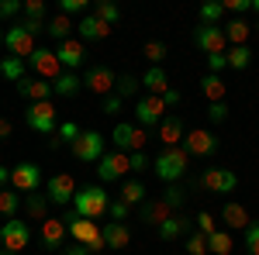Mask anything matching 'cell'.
<instances>
[{
    "label": "cell",
    "mask_w": 259,
    "mask_h": 255,
    "mask_svg": "<svg viewBox=\"0 0 259 255\" xmlns=\"http://www.w3.org/2000/svg\"><path fill=\"white\" fill-rule=\"evenodd\" d=\"M0 248H4V245H0Z\"/></svg>",
    "instance_id": "64"
},
{
    "label": "cell",
    "mask_w": 259,
    "mask_h": 255,
    "mask_svg": "<svg viewBox=\"0 0 259 255\" xmlns=\"http://www.w3.org/2000/svg\"><path fill=\"white\" fill-rule=\"evenodd\" d=\"M4 35H7V31H4V28H0V48H4Z\"/></svg>",
    "instance_id": "60"
},
{
    "label": "cell",
    "mask_w": 259,
    "mask_h": 255,
    "mask_svg": "<svg viewBox=\"0 0 259 255\" xmlns=\"http://www.w3.org/2000/svg\"><path fill=\"white\" fill-rule=\"evenodd\" d=\"M207 118L214 121V124H221V121L228 118V104L221 100V104H207Z\"/></svg>",
    "instance_id": "50"
},
{
    "label": "cell",
    "mask_w": 259,
    "mask_h": 255,
    "mask_svg": "<svg viewBox=\"0 0 259 255\" xmlns=\"http://www.w3.org/2000/svg\"><path fill=\"white\" fill-rule=\"evenodd\" d=\"M225 28V38H228V45H245L249 41V35H252V24L242 18H232L228 24H221Z\"/></svg>",
    "instance_id": "29"
},
{
    "label": "cell",
    "mask_w": 259,
    "mask_h": 255,
    "mask_svg": "<svg viewBox=\"0 0 259 255\" xmlns=\"http://www.w3.org/2000/svg\"><path fill=\"white\" fill-rule=\"evenodd\" d=\"M104 241H107V248H128V241H132V231L118 224V221H107L104 224Z\"/></svg>",
    "instance_id": "28"
},
{
    "label": "cell",
    "mask_w": 259,
    "mask_h": 255,
    "mask_svg": "<svg viewBox=\"0 0 259 255\" xmlns=\"http://www.w3.org/2000/svg\"><path fill=\"white\" fill-rule=\"evenodd\" d=\"M232 248H235V241H232V231H228V228H218L214 235L207 238V252H214V255H232Z\"/></svg>",
    "instance_id": "33"
},
{
    "label": "cell",
    "mask_w": 259,
    "mask_h": 255,
    "mask_svg": "<svg viewBox=\"0 0 259 255\" xmlns=\"http://www.w3.org/2000/svg\"><path fill=\"white\" fill-rule=\"evenodd\" d=\"M24 124H28L31 131H38V135H52V131H56V107H52V100L28 104V111H24Z\"/></svg>",
    "instance_id": "7"
},
{
    "label": "cell",
    "mask_w": 259,
    "mask_h": 255,
    "mask_svg": "<svg viewBox=\"0 0 259 255\" xmlns=\"http://www.w3.org/2000/svg\"><path fill=\"white\" fill-rule=\"evenodd\" d=\"M183 196H187V193H183V186H180V183H169V186L162 190V200H166L173 211H180V207H183Z\"/></svg>",
    "instance_id": "45"
},
{
    "label": "cell",
    "mask_w": 259,
    "mask_h": 255,
    "mask_svg": "<svg viewBox=\"0 0 259 255\" xmlns=\"http://www.w3.org/2000/svg\"><path fill=\"white\" fill-rule=\"evenodd\" d=\"M73 28H76V24L66 18V14H56V18L45 24V31H49L56 41H69V38H73Z\"/></svg>",
    "instance_id": "32"
},
{
    "label": "cell",
    "mask_w": 259,
    "mask_h": 255,
    "mask_svg": "<svg viewBox=\"0 0 259 255\" xmlns=\"http://www.w3.org/2000/svg\"><path fill=\"white\" fill-rule=\"evenodd\" d=\"M225 59H228V69H249V62H252V48H249V45H228Z\"/></svg>",
    "instance_id": "34"
},
{
    "label": "cell",
    "mask_w": 259,
    "mask_h": 255,
    "mask_svg": "<svg viewBox=\"0 0 259 255\" xmlns=\"http://www.w3.org/2000/svg\"><path fill=\"white\" fill-rule=\"evenodd\" d=\"M166 100L162 97H142L135 104V121H139V128H159L162 121H166Z\"/></svg>",
    "instance_id": "12"
},
{
    "label": "cell",
    "mask_w": 259,
    "mask_h": 255,
    "mask_svg": "<svg viewBox=\"0 0 259 255\" xmlns=\"http://www.w3.org/2000/svg\"><path fill=\"white\" fill-rule=\"evenodd\" d=\"M18 207H21V200H18V193H14V186H4V190H0V214L11 221V217L18 214Z\"/></svg>",
    "instance_id": "40"
},
{
    "label": "cell",
    "mask_w": 259,
    "mask_h": 255,
    "mask_svg": "<svg viewBox=\"0 0 259 255\" xmlns=\"http://www.w3.org/2000/svg\"><path fill=\"white\" fill-rule=\"evenodd\" d=\"M156 131H159V141L166 148H177V145H183V138H187V128H183V121L177 114H166V121H162Z\"/></svg>",
    "instance_id": "22"
},
{
    "label": "cell",
    "mask_w": 259,
    "mask_h": 255,
    "mask_svg": "<svg viewBox=\"0 0 259 255\" xmlns=\"http://www.w3.org/2000/svg\"><path fill=\"white\" fill-rule=\"evenodd\" d=\"M221 221H225V228L228 231H245L252 221H249V211L242 207L239 200H228L225 207H221Z\"/></svg>",
    "instance_id": "24"
},
{
    "label": "cell",
    "mask_w": 259,
    "mask_h": 255,
    "mask_svg": "<svg viewBox=\"0 0 259 255\" xmlns=\"http://www.w3.org/2000/svg\"><path fill=\"white\" fill-rule=\"evenodd\" d=\"M149 169V156L145 152H132V173H145Z\"/></svg>",
    "instance_id": "52"
},
{
    "label": "cell",
    "mask_w": 259,
    "mask_h": 255,
    "mask_svg": "<svg viewBox=\"0 0 259 255\" xmlns=\"http://www.w3.org/2000/svg\"><path fill=\"white\" fill-rule=\"evenodd\" d=\"M28 66L35 69V76H38V79H52V83L66 73V69H62V62H59V56H56V48H41V45L31 52Z\"/></svg>",
    "instance_id": "8"
},
{
    "label": "cell",
    "mask_w": 259,
    "mask_h": 255,
    "mask_svg": "<svg viewBox=\"0 0 259 255\" xmlns=\"http://www.w3.org/2000/svg\"><path fill=\"white\" fill-rule=\"evenodd\" d=\"M111 141H114V148L118 152H142L145 148V141H149V131L139 128V124H132V121H118L114 124V131H111Z\"/></svg>",
    "instance_id": "4"
},
{
    "label": "cell",
    "mask_w": 259,
    "mask_h": 255,
    "mask_svg": "<svg viewBox=\"0 0 259 255\" xmlns=\"http://www.w3.org/2000/svg\"><path fill=\"white\" fill-rule=\"evenodd\" d=\"M142 86L149 90V97H162V93L169 90V76H166V69H162V66H149L145 76H142Z\"/></svg>",
    "instance_id": "26"
},
{
    "label": "cell",
    "mask_w": 259,
    "mask_h": 255,
    "mask_svg": "<svg viewBox=\"0 0 259 255\" xmlns=\"http://www.w3.org/2000/svg\"><path fill=\"white\" fill-rule=\"evenodd\" d=\"M245 255H259V224L245 228Z\"/></svg>",
    "instance_id": "47"
},
{
    "label": "cell",
    "mask_w": 259,
    "mask_h": 255,
    "mask_svg": "<svg viewBox=\"0 0 259 255\" xmlns=\"http://www.w3.org/2000/svg\"><path fill=\"white\" fill-rule=\"evenodd\" d=\"M107 214H111V221H118V224H124V217L132 214V207H128L124 200H111V211H107Z\"/></svg>",
    "instance_id": "49"
},
{
    "label": "cell",
    "mask_w": 259,
    "mask_h": 255,
    "mask_svg": "<svg viewBox=\"0 0 259 255\" xmlns=\"http://www.w3.org/2000/svg\"><path fill=\"white\" fill-rule=\"evenodd\" d=\"M45 196H49V203H73V196H76V179L69 176V173H56V176L45 183Z\"/></svg>",
    "instance_id": "15"
},
{
    "label": "cell",
    "mask_w": 259,
    "mask_h": 255,
    "mask_svg": "<svg viewBox=\"0 0 259 255\" xmlns=\"http://www.w3.org/2000/svg\"><path fill=\"white\" fill-rule=\"evenodd\" d=\"M200 186L211 190V193H232V190L239 186V176H235L232 169H225V166H211V169L200 176Z\"/></svg>",
    "instance_id": "16"
},
{
    "label": "cell",
    "mask_w": 259,
    "mask_h": 255,
    "mask_svg": "<svg viewBox=\"0 0 259 255\" xmlns=\"http://www.w3.org/2000/svg\"><path fill=\"white\" fill-rule=\"evenodd\" d=\"M183 255H211L207 252V238L200 235V231L187 235V241H183Z\"/></svg>",
    "instance_id": "41"
},
{
    "label": "cell",
    "mask_w": 259,
    "mask_h": 255,
    "mask_svg": "<svg viewBox=\"0 0 259 255\" xmlns=\"http://www.w3.org/2000/svg\"><path fill=\"white\" fill-rule=\"evenodd\" d=\"M76 138H80V128H76V124H73V121H66V124H59V138H56V141H52V148H59L62 141H69V145H73V141H76Z\"/></svg>",
    "instance_id": "46"
},
{
    "label": "cell",
    "mask_w": 259,
    "mask_h": 255,
    "mask_svg": "<svg viewBox=\"0 0 259 255\" xmlns=\"http://www.w3.org/2000/svg\"><path fill=\"white\" fill-rule=\"evenodd\" d=\"M173 255H183V252H173Z\"/></svg>",
    "instance_id": "63"
},
{
    "label": "cell",
    "mask_w": 259,
    "mask_h": 255,
    "mask_svg": "<svg viewBox=\"0 0 259 255\" xmlns=\"http://www.w3.org/2000/svg\"><path fill=\"white\" fill-rule=\"evenodd\" d=\"M162 100H166V107H177V104H180V90H173V86H169V90L162 93Z\"/></svg>",
    "instance_id": "57"
},
{
    "label": "cell",
    "mask_w": 259,
    "mask_h": 255,
    "mask_svg": "<svg viewBox=\"0 0 259 255\" xmlns=\"http://www.w3.org/2000/svg\"><path fill=\"white\" fill-rule=\"evenodd\" d=\"M38 183H41V166H35V162H21L11 169V186L21 193H38Z\"/></svg>",
    "instance_id": "17"
},
{
    "label": "cell",
    "mask_w": 259,
    "mask_h": 255,
    "mask_svg": "<svg viewBox=\"0 0 259 255\" xmlns=\"http://www.w3.org/2000/svg\"><path fill=\"white\" fill-rule=\"evenodd\" d=\"M76 31H80V41H104L107 35H111V24H104L100 18L87 14V18L76 24Z\"/></svg>",
    "instance_id": "25"
},
{
    "label": "cell",
    "mask_w": 259,
    "mask_h": 255,
    "mask_svg": "<svg viewBox=\"0 0 259 255\" xmlns=\"http://www.w3.org/2000/svg\"><path fill=\"white\" fill-rule=\"evenodd\" d=\"M194 224H197V231L204 238H211L214 231H218V221H214V214H207V211H200V214L194 217Z\"/></svg>",
    "instance_id": "44"
},
{
    "label": "cell",
    "mask_w": 259,
    "mask_h": 255,
    "mask_svg": "<svg viewBox=\"0 0 259 255\" xmlns=\"http://www.w3.org/2000/svg\"><path fill=\"white\" fill-rule=\"evenodd\" d=\"M139 90H142V79H139V76H132V73H121V76H118V86H114V93H118L121 100L135 97Z\"/></svg>",
    "instance_id": "38"
},
{
    "label": "cell",
    "mask_w": 259,
    "mask_h": 255,
    "mask_svg": "<svg viewBox=\"0 0 259 255\" xmlns=\"http://www.w3.org/2000/svg\"><path fill=\"white\" fill-rule=\"evenodd\" d=\"M21 28H24L28 35H38V31H45V24H41V18H24V21H21Z\"/></svg>",
    "instance_id": "55"
},
{
    "label": "cell",
    "mask_w": 259,
    "mask_h": 255,
    "mask_svg": "<svg viewBox=\"0 0 259 255\" xmlns=\"http://www.w3.org/2000/svg\"><path fill=\"white\" fill-rule=\"evenodd\" d=\"M118 200H124L128 207H142V203L149 200V190L142 186L139 179H128V183H121V196Z\"/></svg>",
    "instance_id": "30"
},
{
    "label": "cell",
    "mask_w": 259,
    "mask_h": 255,
    "mask_svg": "<svg viewBox=\"0 0 259 255\" xmlns=\"http://www.w3.org/2000/svg\"><path fill=\"white\" fill-rule=\"evenodd\" d=\"M59 255H94V252H90L87 245H66V248H62Z\"/></svg>",
    "instance_id": "56"
},
{
    "label": "cell",
    "mask_w": 259,
    "mask_h": 255,
    "mask_svg": "<svg viewBox=\"0 0 259 255\" xmlns=\"http://www.w3.org/2000/svg\"><path fill=\"white\" fill-rule=\"evenodd\" d=\"M18 93L24 100H31V104H41V100L52 97V83H45V79H38V76H24L18 83Z\"/></svg>",
    "instance_id": "23"
},
{
    "label": "cell",
    "mask_w": 259,
    "mask_h": 255,
    "mask_svg": "<svg viewBox=\"0 0 259 255\" xmlns=\"http://www.w3.org/2000/svg\"><path fill=\"white\" fill-rule=\"evenodd\" d=\"M7 183H11V169H4V166H0V190H4Z\"/></svg>",
    "instance_id": "59"
},
{
    "label": "cell",
    "mask_w": 259,
    "mask_h": 255,
    "mask_svg": "<svg viewBox=\"0 0 259 255\" xmlns=\"http://www.w3.org/2000/svg\"><path fill=\"white\" fill-rule=\"evenodd\" d=\"M121 104H124V100H121L118 93H111V97H104V100H100V114H107V118H114V114L121 111Z\"/></svg>",
    "instance_id": "48"
},
{
    "label": "cell",
    "mask_w": 259,
    "mask_h": 255,
    "mask_svg": "<svg viewBox=\"0 0 259 255\" xmlns=\"http://www.w3.org/2000/svg\"><path fill=\"white\" fill-rule=\"evenodd\" d=\"M190 224H194V221L183 214V211H177L173 217H166L156 231H159L162 241H177V238H187V235H190Z\"/></svg>",
    "instance_id": "21"
},
{
    "label": "cell",
    "mask_w": 259,
    "mask_h": 255,
    "mask_svg": "<svg viewBox=\"0 0 259 255\" xmlns=\"http://www.w3.org/2000/svg\"><path fill=\"white\" fill-rule=\"evenodd\" d=\"M139 214H142V221H145V224L159 228L162 221H166V217H173L177 211H173V207H169V203H166L162 196H149V200H145V203L139 207Z\"/></svg>",
    "instance_id": "20"
},
{
    "label": "cell",
    "mask_w": 259,
    "mask_h": 255,
    "mask_svg": "<svg viewBox=\"0 0 259 255\" xmlns=\"http://www.w3.org/2000/svg\"><path fill=\"white\" fill-rule=\"evenodd\" d=\"M200 93L207 104H221V100L228 97V86H225V79L214 76V73H207V76L200 79Z\"/></svg>",
    "instance_id": "27"
},
{
    "label": "cell",
    "mask_w": 259,
    "mask_h": 255,
    "mask_svg": "<svg viewBox=\"0 0 259 255\" xmlns=\"http://www.w3.org/2000/svg\"><path fill=\"white\" fill-rule=\"evenodd\" d=\"M194 45H197L204 56H225V52H228L225 28H207V24H197V28H194Z\"/></svg>",
    "instance_id": "9"
},
{
    "label": "cell",
    "mask_w": 259,
    "mask_h": 255,
    "mask_svg": "<svg viewBox=\"0 0 259 255\" xmlns=\"http://www.w3.org/2000/svg\"><path fill=\"white\" fill-rule=\"evenodd\" d=\"M90 11H94V7H90L87 0H59V14H66V18H69V14H83V18H87Z\"/></svg>",
    "instance_id": "42"
},
{
    "label": "cell",
    "mask_w": 259,
    "mask_h": 255,
    "mask_svg": "<svg viewBox=\"0 0 259 255\" xmlns=\"http://www.w3.org/2000/svg\"><path fill=\"white\" fill-rule=\"evenodd\" d=\"M207 69H211L214 76H221V69H228V59H225V56H207Z\"/></svg>",
    "instance_id": "54"
},
{
    "label": "cell",
    "mask_w": 259,
    "mask_h": 255,
    "mask_svg": "<svg viewBox=\"0 0 259 255\" xmlns=\"http://www.w3.org/2000/svg\"><path fill=\"white\" fill-rule=\"evenodd\" d=\"M152 169H156V176L169 186V183H177V179L187 176V169H190V156H187V148L177 145V148H162L156 162H152Z\"/></svg>",
    "instance_id": "2"
},
{
    "label": "cell",
    "mask_w": 259,
    "mask_h": 255,
    "mask_svg": "<svg viewBox=\"0 0 259 255\" xmlns=\"http://www.w3.org/2000/svg\"><path fill=\"white\" fill-rule=\"evenodd\" d=\"M28 241H31V228L18 221V217H11V221H4V228H0V245L7 248V252H24L28 248Z\"/></svg>",
    "instance_id": "10"
},
{
    "label": "cell",
    "mask_w": 259,
    "mask_h": 255,
    "mask_svg": "<svg viewBox=\"0 0 259 255\" xmlns=\"http://www.w3.org/2000/svg\"><path fill=\"white\" fill-rule=\"evenodd\" d=\"M169 56V48H166V41H145V59L152 62V66H159L162 59Z\"/></svg>",
    "instance_id": "43"
},
{
    "label": "cell",
    "mask_w": 259,
    "mask_h": 255,
    "mask_svg": "<svg viewBox=\"0 0 259 255\" xmlns=\"http://www.w3.org/2000/svg\"><path fill=\"white\" fill-rule=\"evenodd\" d=\"M90 14H94V18H100V21H104V24H111V28H114V24H118V21H121V11H118V7H114V4H111V0H97Z\"/></svg>",
    "instance_id": "37"
},
{
    "label": "cell",
    "mask_w": 259,
    "mask_h": 255,
    "mask_svg": "<svg viewBox=\"0 0 259 255\" xmlns=\"http://www.w3.org/2000/svg\"><path fill=\"white\" fill-rule=\"evenodd\" d=\"M225 11L242 14V11H252V0H225Z\"/></svg>",
    "instance_id": "53"
},
{
    "label": "cell",
    "mask_w": 259,
    "mask_h": 255,
    "mask_svg": "<svg viewBox=\"0 0 259 255\" xmlns=\"http://www.w3.org/2000/svg\"><path fill=\"white\" fill-rule=\"evenodd\" d=\"M24 211H28V217H35V221H45V217H49V196L45 193H28Z\"/></svg>",
    "instance_id": "35"
},
{
    "label": "cell",
    "mask_w": 259,
    "mask_h": 255,
    "mask_svg": "<svg viewBox=\"0 0 259 255\" xmlns=\"http://www.w3.org/2000/svg\"><path fill=\"white\" fill-rule=\"evenodd\" d=\"M69 238V221L66 217H45L38 228V248L45 252H62Z\"/></svg>",
    "instance_id": "5"
},
{
    "label": "cell",
    "mask_w": 259,
    "mask_h": 255,
    "mask_svg": "<svg viewBox=\"0 0 259 255\" xmlns=\"http://www.w3.org/2000/svg\"><path fill=\"white\" fill-rule=\"evenodd\" d=\"M73 211L80 217H87V221H97V217H104L107 211H111V193L104 190V186H83V190H76V196H73Z\"/></svg>",
    "instance_id": "1"
},
{
    "label": "cell",
    "mask_w": 259,
    "mask_h": 255,
    "mask_svg": "<svg viewBox=\"0 0 259 255\" xmlns=\"http://www.w3.org/2000/svg\"><path fill=\"white\" fill-rule=\"evenodd\" d=\"M45 14V0H28L24 4V18H41Z\"/></svg>",
    "instance_id": "51"
},
{
    "label": "cell",
    "mask_w": 259,
    "mask_h": 255,
    "mask_svg": "<svg viewBox=\"0 0 259 255\" xmlns=\"http://www.w3.org/2000/svg\"><path fill=\"white\" fill-rule=\"evenodd\" d=\"M252 11H256V14H259V0H252Z\"/></svg>",
    "instance_id": "61"
},
{
    "label": "cell",
    "mask_w": 259,
    "mask_h": 255,
    "mask_svg": "<svg viewBox=\"0 0 259 255\" xmlns=\"http://www.w3.org/2000/svg\"><path fill=\"white\" fill-rule=\"evenodd\" d=\"M11 135H14V124L7 118H0V138H11Z\"/></svg>",
    "instance_id": "58"
},
{
    "label": "cell",
    "mask_w": 259,
    "mask_h": 255,
    "mask_svg": "<svg viewBox=\"0 0 259 255\" xmlns=\"http://www.w3.org/2000/svg\"><path fill=\"white\" fill-rule=\"evenodd\" d=\"M69 152L80 162H100L104 159V135L100 131H80V138L69 145Z\"/></svg>",
    "instance_id": "13"
},
{
    "label": "cell",
    "mask_w": 259,
    "mask_h": 255,
    "mask_svg": "<svg viewBox=\"0 0 259 255\" xmlns=\"http://www.w3.org/2000/svg\"><path fill=\"white\" fill-rule=\"evenodd\" d=\"M66 221H69V238H73L76 245H87L94 255L107 248V241H104V228H100V224H94V221L80 217L76 211H69V214H66Z\"/></svg>",
    "instance_id": "3"
},
{
    "label": "cell",
    "mask_w": 259,
    "mask_h": 255,
    "mask_svg": "<svg viewBox=\"0 0 259 255\" xmlns=\"http://www.w3.org/2000/svg\"><path fill=\"white\" fill-rule=\"evenodd\" d=\"M118 86V73L111 66H90L83 76V90H90L94 97H111Z\"/></svg>",
    "instance_id": "6"
},
{
    "label": "cell",
    "mask_w": 259,
    "mask_h": 255,
    "mask_svg": "<svg viewBox=\"0 0 259 255\" xmlns=\"http://www.w3.org/2000/svg\"><path fill=\"white\" fill-rule=\"evenodd\" d=\"M124 173H132V156L128 152H107V156L97 162V176L100 183H114Z\"/></svg>",
    "instance_id": "14"
},
{
    "label": "cell",
    "mask_w": 259,
    "mask_h": 255,
    "mask_svg": "<svg viewBox=\"0 0 259 255\" xmlns=\"http://www.w3.org/2000/svg\"><path fill=\"white\" fill-rule=\"evenodd\" d=\"M24 66H28L24 59L7 56V59L0 62V73H4V79H11V83H21V79H24Z\"/></svg>",
    "instance_id": "39"
},
{
    "label": "cell",
    "mask_w": 259,
    "mask_h": 255,
    "mask_svg": "<svg viewBox=\"0 0 259 255\" xmlns=\"http://www.w3.org/2000/svg\"><path fill=\"white\" fill-rule=\"evenodd\" d=\"M0 255H14V252H7V248H0Z\"/></svg>",
    "instance_id": "62"
},
{
    "label": "cell",
    "mask_w": 259,
    "mask_h": 255,
    "mask_svg": "<svg viewBox=\"0 0 259 255\" xmlns=\"http://www.w3.org/2000/svg\"><path fill=\"white\" fill-rule=\"evenodd\" d=\"M183 148H187V156H214L218 152V138L211 135V131H204V128H197V131H187V138H183Z\"/></svg>",
    "instance_id": "18"
},
{
    "label": "cell",
    "mask_w": 259,
    "mask_h": 255,
    "mask_svg": "<svg viewBox=\"0 0 259 255\" xmlns=\"http://www.w3.org/2000/svg\"><path fill=\"white\" fill-rule=\"evenodd\" d=\"M4 48H7L14 59L28 62V59H31V52L38 48V41H35V35H28L21 24H11V28H7V35H4Z\"/></svg>",
    "instance_id": "11"
},
{
    "label": "cell",
    "mask_w": 259,
    "mask_h": 255,
    "mask_svg": "<svg viewBox=\"0 0 259 255\" xmlns=\"http://www.w3.org/2000/svg\"><path fill=\"white\" fill-rule=\"evenodd\" d=\"M80 90H83V79L76 76V73H69V69L52 83V93H59V97H76Z\"/></svg>",
    "instance_id": "31"
},
{
    "label": "cell",
    "mask_w": 259,
    "mask_h": 255,
    "mask_svg": "<svg viewBox=\"0 0 259 255\" xmlns=\"http://www.w3.org/2000/svg\"><path fill=\"white\" fill-rule=\"evenodd\" d=\"M56 56H59L62 69H80L83 62H87V48H83L80 38H69V41H59V48H56Z\"/></svg>",
    "instance_id": "19"
},
{
    "label": "cell",
    "mask_w": 259,
    "mask_h": 255,
    "mask_svg": "<svg viewBox=\"0 0 259 255\" xmlns=\"http://www.w3.org/2000/svg\"><path fill=\"white\" fill-rule=\"evenodd\" d=\"M228 11H225V4H204L197 11L200 24H207V28H221V18H225Z\"/></svg>",
    "instance_id": "36"
}]
</instances>
